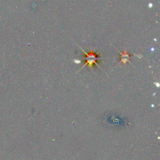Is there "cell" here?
Wrapping results in <instances>:
<instances>
[{
  "label": "cell",
  "instance_id": "6da1fadb",
  "mask_svg": "<svg viewBox=\"0 0 160 160\" xmlns=\"http://www.w3.org/2000/svg\"><path fill=\"white\" fill-rule=\"evenodd\" d=\"M80 48L81 49L83 53H85V56H84V57L83 58V59L85 60V63L84 65L83 66V67L79 70L78 72L80 71V70H81L83 68H84L85 66H87V65L88 66V67L91 69V70L93 69V65H97L99 68H101V67H100V66L98 65V63H97V61H100V60L101 59L102 56L101 55H99V54H98V53H96L93 51H91L89 53H87V52H86L85 50H83L81 48Z\"/></svg>",
  "mask_w": 160,
  "mask_h": 160
},
{
  "label": "cell",
  "instance_id": "7a4b0ae2",
  "mask_svg": "<svg viewBox=\"0 0 160 160\" xmlns=\"http://www.w3.org/2000/svg\"><path fill=\"white\" fill-rule=\"evenodd\" d=\"M118 51L120 53V55H121V61H120L119 63H123L124 65H126V63L127 62L131 63L130 62V58H131V56L126 52V51H125L123 53H120L118 50Z\"/></svg>",
  "mask_w": 160,
  "mask_h": 160
}]
</instances>
